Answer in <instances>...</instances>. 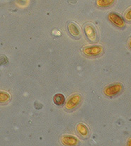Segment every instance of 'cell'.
Returning <instances> with one entry per match:
<instances>
[{"mask_svg":"<svg viewBox=\"0 0 131 146\" xmlns=\"http://www.w3.org/2000/svg\"><path fill=\"white\" fill-rule=\"evenodd\" d=\"M60 141L64 145H76L79 143V140L75 136L71 135H63Z\"/></svg>","mask_w":131,"mask_h":146,"instance_id":"obj_6","label":"cell"},{"mask_svg":"<svg viewBox=\"0 0 131 146\" xmlns=\"http://www.w3.org/2000/svg\"><path fill=\"white\" fill-rule=\"evenodd\" d=\"M84 30L87 38L91 42H95L98 38V33H97V29L91 23L86 24L84 26Z\"/></svg>","mask_w":131,"mask_h":146,"instance_id":"obj_3","label":"cell"},{"mask_svg":"<svg viewBox=\"0 0 131 146\" xmlns=\"http://www.w3.org/2000/svg\"><path fill=\"white\" fill-rule=\"evenodd\" d=\"M81 101V96L79 93H76L68 98L65 104V107L67 110H73L80 104Z\"/></svg>","mask_w":131,"mask_h":146,"instance_id":"obj_4","label":"cell"},{"mask_svg":"<svg viewBox=\"0 0 131 146\" xmlns=\"http://www.w3.org/2000/svg\"><path fill=\"white\" fill-rule=\"evenodd\" d=\"M67 29L71 36L75 38H80V36H81V29L75 22L68 23Z\"/></svg>","mask_w":131,"mask_h":146,"instance_id":"obj_7","label":"cell"},{"mask_svg":"<svg viewBox=\"0 0 131 146\" xmlns=\"http://www.w3.org/2000/svg\"><path fill=\"white\" fill-rule=\"evenodd\" d=\"M77 131L80 136H81L84 138H89L90 135V132L89 128H87V125L84 123H79L77 125Z\"/></svg>","mask_w":131,"mask_h":146,"instance_id":"obj_8","label":"cell"},{"mask_svg":"<svg viewBox=\"0 0 131 146\" xmlns=\"http://www.w3.org/2000/svg\"><path fill=\"white\" fill-rule=\"evenodd\" d=\"M128 45H129V47L131 48V39L130 40H129V43H128Z\"/></svg>","mask_w":131,"mask_h":146,"instance_id":"obj_14","label":"cell"},{"mask_svg":"<svg viewBox=\"0 0 131 146\" xmlns=\"http://www.w3.org/2000/svg\"><path fill=\"white\" fill-rule=\"evenodd\" d=\"M109 21L116 26L119 28H123L125 26V21L119 14L116 12H110L108 15Z\"/></svg>","mask_w":131,"mask_h":146,"instance_id":"obj_5","label":"cell"},{"mask_svg":"<svg viewBox=\"0 0 131 146\" xmlns=\"http://www.w3.org/2000/svg\"><path fill=\"white\" fill-rule=\"evenodd\" d=\"M82 52L84 55L89 57L98 56L103 52V47L100 45L84 46L82 48Z\"/></svg>","mask_w":131,"mask_h":146,"instance_id":"obj_2","label":"cell"},{"mask_svg":"<svg viewBox=\"0 0 131 146\" xmlns=\"http://www.w3.org/2000/svg\"><path fill=\"white\" fill-rule=\"evenodd\" d=\"M124 18L128 21H131V7L128 9L126 11L124 14Z\"/></svg>","mask_w":131,"mask_h":146,"instance_id":"obj_12","label":"cell"},{"mask_svg":"<svg viewBox=\"0 0 131 146\" xmlns=\"http://www.w3.org/2000/svg\"><path fill=\"white\" fill-rule=\"evenodd\" d=\"M53 102L55 104L58 105V106L62 105L65 102V96L62 94H60V93L55 94L53 97Z\"/></svg>","mask_w":131,"mask_h":146,"instance_id":"obj_9","label":"cell"},{"mask_svg":"<svg viewBox=\"0 0 131 146\" xmlns=\"http://www.w3.org/2000/svg\"><path fill=\"white\" fill-rule=\"evenodd\" d=\"M128 145L131 146V137L128 139Z\"/></svg>","mask_w":131,"mask_h":146,"instance_id":"obj_13","label":"cell"},{"mask_svg":"<svg viewBox=\"0 0 131 146\" xmlns=\"http://www.w3.org/2000/svg\"><path fill=\"white\" fill-rule=\"evenodd\" d=\"M10 99V95L6 92L1 91L0 92V102L1 103H4V102H8Z\"/></svg>","mask_w":131,"mask_h":146,"instance_id":"obj_11","label":"cell"},{"mask_svg":"<svg viewBox=\"0 0 131 146\" xmlns=\"http://www.w3.org/2000/svg\"><path fill=\"white\" fill-rule=\"evenodd\" d=\"M123 90V84L120 82H115L106 86L104 90L105 95L113 97L118 94Z\"/></svg>","mask_w":131,"mask_h":146,"instance_id":"obj_1","label":"cell"},{"mask_svg":"<svg viewBox=\"0 0 131 146\" xmlns=\"http://www.w3.org/2000/svg\"><path fill=\"white\" fill-rule=\"evenodd\" d=\"M115 0H97L96 4L98 7H107L112 5L114 3Z\"/></svg>","mask_w":131,"mask_h":146,"instance_id":"obj_10","label":"cell"}]
</instances>
